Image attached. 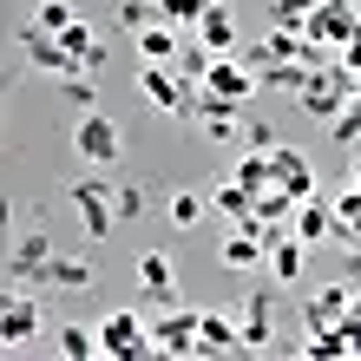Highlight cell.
Here are the masks:
<instances>
[{"mask_svg": "<svg viewBox=\"0 0 361 361\" xmlns=\"http://www.w3.org/2000/svg\"><path fill=\"white\" fill-rule=\"evenodd\" d=\"M20 47H27V59H33L39 73H53V79L79 73V59L66 53V39H59V33H47V27H27V33H20Z\"/></svg>", "mask_w": 361, "mask_h": 361, "instance_id": "obj_11", "label": "cell"}, {"mask_svg": "<svg viewBox=\"0 0 361 361\" xmlns=\"http://www.w3.org/2000/svg\"><path fill=\"white\" fill-rule=\"evenodd\" d=\"M243 152H276V132L269 125H243Z\"/></svg>", "mask_w": 361, "mask_h": 361, "instance_id": "obj_37", "label": "cell"}, {"mask_svg": "<svg viewBox=\"0 0 361 361\" xmlns=\"http://www.w3.org/2000/svg\"><path fill=\"white\" fill-rule=\"evenodd\" d=\"M92 79H99V73H66V79H59V92H66L79 112H92V99H99V86H92Z\"/></svg>", "mask_w": 361, "mask_h": 361, "instance_id": "obj_32", "label": "cell"}, {"mask_svg": "<svg viewBox=\"0 0 361 361\" xmlns=\"http://www.w3.org/2000/svg\"><path fill=\"white\" fill-rule=\"evenodd\" d=\"M355 99H361V79H355Z\"/></svg>", "mask_w": 361, "mask_h": 361, "instance_id": "obj_41", "label": "cell"}, {"mask_svg": "<svg viewBox=\"0 0 361 361\" xmlns=\"http://www.w3.org/2000/svg\"><path fill=\"white\" fill-rule=\"evenodd\" d=\"M39 329H47V289H13L7 309H0V342H7V348H27Z\"/></svg>", "mask_w": 361, "mask_h": 361, "instance_id": "obj_5", "label": "cell"}, {"mask_svg": "<svg viewBox=\"0 0 361 361\" xmlns=\"http://www.w3.org/2000/svg\"><path fill=\"white\" fill-rule=\"evenodd\" d=\"M342 276H348V283H361V237L348 243V257H342Z\"/></svg>", "mask_w": 361, "mask_h": 361, "instance_id": "obj_39", "label": "cell"}, {"mask_svg": "<svg viewBox=\"0 0 361 361\" xmlns=\"http://www.w3.org/2000/svg\"><path fill=\"white\" fill-rule=\"evenodd\" d=\"M210 204H217V210H224L230 224H243L250 210H257V190H243L237 178H230V184H217V197H210Z\"/></svg>", "mask_w": 361, "mask_h": 361, "instance_id": "obj_25", "label": "cell"}, {"mask_svg": "<svg viewBox=\"0 0 361 361\" xmlns=\"http://www.w3.org/2000/svg\"><path fill=\"white\" fill-rule=\"evenodd\" d=\"M53 257H59V250L47 243V230L20 237V243L7 250V283H13V289H47V269H53Z\"/></svg>", "mask_w": 361, "mask_h": 361, "instance_id": "obj_6", "label": "cell"}, {"mask_svg": "<svg viewBox=\"0 0 361 361\" xmlns=\"http://www.w3.org/2000/svg\"><path fill=\"white\" fill-rule=\"evenodd\" d=\"M138 295L152 309H178V269H171L164 250H145V257H138Z\"/></svg>", "mask_w": 361, "mask_h": 361, "instance_id": "obj_10", "label": "cell"}, {"mask_svg": "<svg viewBox=\"0 0 361 361\" xmlns=\"http://www.w3.org/2000/svg\"><path fill=\"white\" fill-rule=\"evenodd\" d=\"M302 269H309V243L295 237V230L269 243V276H276V289H295V283H302Z\"/></svg>", "mask_w": 361, "mask_h": 361, "instance_id": "obj_16", "label": "cell"}, {"mask_svg": "<svg viewBox=\"0 0 361 361\" xmlns=\"http://www.w3.org/2000/svg\"><path fill=\"white\" fill-rule=\"evenodd\" d=\"M99 355H112V361H145V355H158L152 348V322H145L138 309H112L99 322Z\"/></svg>", "mask_w": 361, "mask_h": 361, "instance_id": "obj_3", "label": "cell"}, {"mask_svg": "<svg viewBox=\"0 0 361 361\" xmlns=\"http://www.w3.org/2000/svg\"><path fill=\"white\" fill-rule=\"evenodd\" d=\"M230 178H237L243 190H269V184H276V164H269V152H243Z\"/></svg>", "mask_w": 361, "mask_h": 361, "instance_id": "obj_24", "label": "cell"}, {"mask_svg": "<svg viewBox=\"0 0 361 361\" xmlns=\"http://www.w3.org/2000/svg\"><path fill=\"white\" fill-rule=\"evenodd\" d=\"M197 315L204 309H164L158 322H152V348L158 355H204L197 348Z\"/></svg>", "mask_w": 361, "mask_h": 361, "instance_id": "obj_9", "label": "cell"}, {"mask_svg": "<svg viewBox=\"0 0 361 361\" xmlns=\"http://www.w3.org/2000/svg\"><path fill=\"white\" fill-rule=\"evenodd\" d=\"M138 92L164 118H190V112H197V79H184L178 66H164V59H145V66H138Z\"/></svg>", "mask_w": 361, "mask_h": 361, "instance_id": "obj_1", "label": "cell"}, {"mask_svg": "<svg viewBox=\"0 0 361 361\" xmlns=\"http://www.w3.org/2000/svg\"><path fill=\"white\" fill-rule=\"evenodd\" d=\"M112 190H118V184H99V178H79V184H66V204H73L79 230H86V243H105V237H112V224H118Z\"/></svg>", "mask_w": 361, "mask_h": 361, "instance_id": "obj_2", "label": "cell"}, {"mask_svg": "<svg viewBox=\"0 0 361 361\" xmlns=\"http://www.w3.org/2000/svg\"><path fill=\"white\" fill-rule=\"evenodd\" d=\"M59 39H66V53L79 59V73H105V39L86 27V20H73V27L59 33Z\"/></svg>", "mask_w": 361, "mask_h": 361, "instance_id": "obj_21", "label": "cell"}, {"mask_svg": "<svg viewBox=\"0 0 361 361\" xmlns=\"http://www.w3.org/2000/svg\"><path fill=\"white\" fill-rule=\"evenodd\" d=\"M158 20H164L158 0H118V27L125 33H145V27H158Z\"/></svg>", "mask_w": 361, "mask_h": 361, "instance_id": "obj_26", "label": "cell"}, {"mask_svg": "<svg viewBox=\"0 0 361 361\" xmlns=\"http://www.w3.org/2000/svg\"><path fill=\"white\" fill-rule=\"evenodd\" d=\"M335 217H342V237L355 243V224H361V184H355V178H348L342 197H335Z\"/></svg>", "mask_w": 361, "mask_h": 361, "instance_id": "obj_33", "label": "cell"}, {"mask_svg": "<svg viewBox=\"0 0 361 361\" xmlns=\"http://www.w3.org/2000/svg\"><path fill=\"white\" fill-rule=\"evenodd\" d=\"M237 329H243V355H269L276 348V315H269V295H250L237 309Z\"/></svg>", "mask_w": 361, "mask_h": 361, "instance_id": "obj_13", "label": "cell"}, {"mask_svg": "<svg viewBox=\"0 0 361 361\" xmlns=\"http://www.w3.org/2000/svg\"><path fill=\"white\" fill-rule=\"evenodd\" d=\"M329 132H335V138H342V145H348V138H361V99H348V112H342V118H335V125H329Z\"/></svg>", "mask_w": 361, "mask_h": 361, "instance_id": "obj_35", "label": "cell"}, {"mask_svg": "<svg viewBox=\"0 0 361 361\" xmlns=\"http://www.w3.org/2000/svg\"><path fill=\"white\" fill-rule=\"evenodd\" d=\"M92 283H99V276H92L86 257H53V269H47V295H79Z\"/></svg>", "mask_w": 361, "mask_h": 361, "instance_id": "obj_19", "label": "cell"}, {"mask_svg": "<svg viewBox=\"0 0 361 361\" xmlns=\"http://www.w3.org/2000/svg\"><path fill=\"white\" fill-rule=\"evenodd\" d=\"M269 164H276V184H283L295 204H309V197H315V171H309V158L295 152V145H276Z\"/></svg>", "mask_w": 361, "mask_h": 361, "instance_id": "obj_14", "label": "cell"}, {"mask_svg": "<svg viewBox=\"0 0 361 361\" xmlns=\"http://www.w3.org/2000/svg\"><path fill=\"white\" fill-rule=\"evenodd\" d=\"M335 66H342L348 79H361V39H348V47H342V53H335Z\"/></svg>", "mask_w": 361, "mask_h": 361, "instance_id": "obj_38", "label": "cell"}, {"mask_svg": "<svg viewBox=\"0 0 361 361\" xmlns=\"http://www.w3.org/2000/svg\"><path fill=\"white\" fill-rule=\"evenodd\" d=\"M158 7H164V27H197L210 13V0H158Z\"/></svg>", "mask_w": 361, "mask_h": 361, "instance_id": "obj_31", "label": "cell"}, {"mask_svg": "<svg viewBox=\"0 0 361 361\" xmlns=\"http://www.w3.org/2000/svg\"><path fill=\"white\" fill-rule=\"evenodd\" d=\"M184 27H164V20H158V27H145L138 33V47H145V59H164V66H178V53H184V39H178Z\"/></svg>", "mask_w": 361, "mask_h": 361, "instance_id": "obj_23", "label": "cell"}, {"mask_svg": "<svg viewBox=\"0 0 361 361\" xmlns=\"http://www.w3.org/2000/svg\"><path fill=\"white\" fill-rule=\"evenodd\" d=\"M348 99H355V79L342 73V66H322V73H309V86L295 92V105H302L309 118H322V125H335L348 112Z\"/></svg>", "mask_w": 361, "mask_h": 361, "instance_id": "obj_4", "label": "cell"}, {"mask_svg": "<svg viewBox=\"0 0 361 361\" xmlns=\"http://www.w3.org/2000/svg\"><path fill=\"white\" fill-rule=\"evenodd\" d=\"M295 237H302L309 250H315V243H329V237H342V217H335V204H322V197L295 204Z\"/></svg>", "mask_w": 361, "mask_h": 361, "instance_id": "obj_17", "label": "cell"}, {"mask_svg": "<svg viewBox=\"0 0 361 361\" xmlns=\"http://www.w3.org/2000/svg\"><path fill=\"white\" fill-rule=\"evenodd\" d=\"M302 33L342 53L348 39H361V7H355V0H322V7L309 13V27H302Z\"/></svg>", "mask_w": 361, "mask_h": 361, "instance_id": "obj_7", "label": "cell"}, {"mask_svg": "<svg viewBox=\"0 0 361 361\" xmlns=\"http://www.w3.org/2000/svg\"><path fill=\"white\" fill-rule=\"evenodd\" d=\"M204 210H210V197H197V190H171V224L178 230H197Z\"/></svg>", "mask_w": 361, "mask_h": 361, "instance_id": "obj_27", "label": "cell"}, {"mask_svg": "<svg viewBox=\"0 0 361 361\" xmlns=\"http://www.w3.org/2000/svg\"><path fill=\"white\" fill-rule=\"evenodd\" d=\"M53 355H66V361H92L99 355V329H86V322H66L53 335Z\"/></svg>", "mask_w": 361, "mask_h": 361, "instance_id": "obj_22", "label": "cell"}, {"mask_svg": "<svg viewBox=\"0 0 361 361\" xmlns=\"http://www.w3.org/2000/svg\"><path fill=\"white\" fill-rule=\"evenodd\" d=\"M348 302H355V283H348V276H342V283H329V289H315L309 302H302V335L329 329V322H342Z\"/></svg>", "mask_w": 361, "mask_h": 361, "instance_id": "obj_12", "label": "cell"}, {"mask_svg": "<svg viewBox=\"0 0 361 361\" xmlns=\"http://www.w3.org/2000/svg\"><path fill=\"white\" fill-rule=\"evenodd\" d=\"M355 7H361V0H355Z\"/></svg>", "mask_w": 361, "mask_h": 361, "instance_id": "obj_42", "label": "cell"}, {"mask_svg": "<svg viewBox=\"0 0 361 361\" xmlns=\"http://www.w3.org/2000/svg\"><path fill=\"white\" fill-rule=\"evenodd\" d=\"M73 152L86 158V164H112L125 145H118V125L105 118V112H79V125H73Z\"/></svg>", "mask_w": 361, "mask_h": 361, "instance_id": "obj_8", "label": "cell"}, {"mask_svg": "<svg viewBox=\"0 0 361 361\" xmlns=\"http://www.w3.org/2000/svg\"><path fill=\"white\" fill-rule=\"evenodd\" d=\"M112 204H118V224H138V217H145V190H138V184H118Z\"/></svg>", "mask_w": 361, "mask_h": 361, "instance_id": "obj_34", "label": "cell"}, {"mask_svg": "<svg viewBox=\"0 0 361 361\" xmlns=\"http://www.w3.org/2000/svg\"><path fill=\"white\" fill-rule=\"evenodd\" d=\"M204 86H210V92H224V99H237V105H250V92H263V86H257V73H250L243 59H230V53H217V66L204 73Z\"/></svg>", "mask_w": 361, "mask_h": 361, "instance_id": "obj_15", "label": "cell"}, {"mask_svg": "<svg viewBox=\"0 0 361 361\" xmlns=\"http://www.w3.org/2000/svg\"><path fill=\"white\" fill-rule=\"evenodd\" d=\"M197 39L210 53H237V13H230L224 0H210V13L197 20Z\"/></svg>", "mask_w": 361, "mask_h": 361, "instance_id": "obj_20", "label": "cell"}, {"mask_svg": "<svg viewBox=\"0 0 361 361\" xmlns=\"http://www.w3.org/2000/svg\"><path fill=\"white\" fill-rule=\"evenodd\" d=\"M315 7H322V0H269V20L276 27H309Z\"/></svg>", "mask_w": 361, "mask_h": 361, "instance_id": "obj_30", "label": "cell"}, {"mask_svg": "<svg viewBox=\"0 0 361 361\" xmlns=\"http://www.w3.org/2000/svg\"><path fill=\"white\" fill-rule=\"evenodd\" d=\"M73 7H66V0H33V27H47V33H66L73 27Z\"/></svg>", "mask_w": 361, "mask_h": 361, "instance_id": "obj_29", "label": "cell"}, {"mask_svg": "<svg viewBox=\"0 0 361 361\" xmlns=\"http://www.w3.org/2000/svg\"><path fill=\"white\" fill-rule=\"evenodd\" d=\"M342 329H348V355H361V283H355V302L342 315Z\"/></svg>", "mask_w": 361, "mask_h": 361, "instance_id": "obj_36", "label": "cell"}, {"mask_svg": "<svg viewBox=\"0 0 361 361\" xmlns=\"http://www.w3.org/2000/svg\"><path fill=\"white\" fill-rule=\"evenodd\" d=\"M210 66H217V53H210L204 39H184V53H178V73H184V79H197V86H204V73H210Z\"/></svg>", "mask_w": 361, "mask_h": 361, "instance_id": "obj_28", "label": "cell"}, {"mask_svg": "<svg viewBox=\"0 0 361 361\" xmlns=\"http://www.w3.org/2000/svg\"><path fill=\"white\" fill-rule=\"evenodd\" d=\"M348 178H355V184H361V158H355V171H348Z\"/></svg>", "mask_w": 361, "mask_h": 361, "instance_id": "obj_40", "label": "cell"}, {"mask_svg": "<svg viewBox=\"0 0 361 361\" xmlns=\"http://www.w3.org/2000/svg\"><path fill=\"white\" fill-rule=\"evenodd\" d=\"M197 348L204 355H243V329L230 322V315H197Z\"/></svg>", "mask_w": 361, "mask_h": 361, "instance_id": "obj_18", "label": "cell"}]
</instances>
